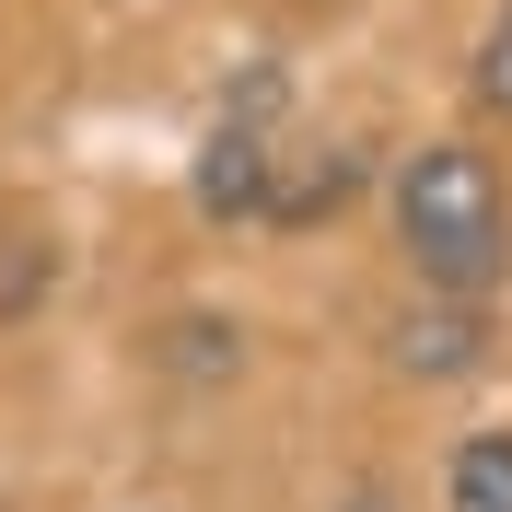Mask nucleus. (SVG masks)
Segmentation results:
<instances>
[{
    "instance_id": "4",
    "label": "nucleus",
    "mask_w": 512,
    "mask_h": 512,
    "mask_svg": "<svg viewBox=\"0 0 512 512\" xmlns=\"http://www.w3.org/2000/svg\"><path fill=\"white\" fill-rule=\"evenodd\" d=\"M59 222L47 210H0V326H35L47 315V291H59Z\"/></svg>"
},
{
    "instance_id": "6",
    "label": "nucleus",
    "mask_w": 512,
    "mask_h": 512,
    "mask_svg": "<svg viewBox=\"0 0 512 512\" xmlns=\"http://www.w3.org/2000/svg\"><path fill=\"white\" fill-rule=\"evenodd\" d=\"M443 512H512V431H466L443 454Z\"/></svg>"
},
{
    "instance_id": "3",
    "label": "nucleus",
    "mask_w": 512,
    "mask_h": 512,
    "mask_svg": "<svg viewBox=\"0 0 512 512\" xmlns=\"http://www.w3.org/2000/svg\"><path fill=\"white\" fill-rule=\"evenodd\" d=\"M478 361H489V315H478V303H443V291H419L408 315H396V373L454 384V373H478Z\"/></svg>"
},
{
    "instance_id": "1",
    "label": "nucleus",
    "mask_w": 512,
    "mask_h": 512,
    "mask_svg": "<svg viewBox=\"0 0 512 512\" xmlns=\"http://www.w3.org/2000/svg\"><path fill=\"white\" fill-rule=\"evenodd\" d=\"M396 256H408L419 291H443V303H489L512 268V198L489 175L478 140H419L396 163Z\"/></svg>"
},
{
    "instance_id": "8",
    "label": "nucleus",
    "mask_w": 512,
    "mask_h": 512,
    "mask_svg": "<svg viewBox=\"0 0 512 512\" xmlns=\"http://www.w3.org/2000/svg\"><path fill=\"white\" fill-rule=\"evenodd\" d=\"M338 512H408V501H396V489H350Z\"/></svg>"
},
{
    "instance_id": "5",
    "label": "nucleus",
    "mask_w": 512,
    "mask_h": 512,
    "mask_svg": "<svg viewBox=\"0 0 512 512\" xmlns=\"http://www.w3.org/2000/svg\"><path fill=\"white\" fill-rule=\"evenodd\" d=\"M350 187H361V152H338V140H326V152H315V140H291V152H280V187H268V222L303 233V222H326Z\"/></svg>"
},
{
    "instance_id": "2",
    "label": "nucleus",
    "mask_w": 512,
    "mask_h": 512,
    "mask_svg": "<svg viewBox=\"0 0 512 512\" xmlns=\"http://www.w3.org/2000/svg\"><path fill=\"white\" fill-rule=\"evenodd\" d=\"M280 117H291V70H245V94H222V117L187 163L198 222H268V187H280V152H291Z\"/></svg>"
},
{
    "instance_id": "7",
    "label": "nucleus",
    "mask_w": 512,
    "mask_h": 512,
    "mask_svg": "<svg viewBox=\"0 0 512 512\" xmlns=\"http://www.w3.org/2000/svg\"><path fill=\"white\" fill-rule=\"evenodd\" d=\"M478 105H489V117H512V12L489 24V47H478Z\"/></svg>"
}]
</instances>
